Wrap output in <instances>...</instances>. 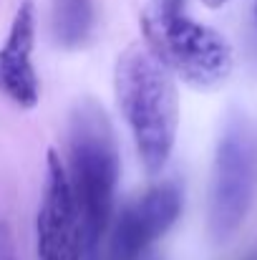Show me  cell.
Segmentation results:
<instances>
[{"mask_svg": "<svg viewBox=\"0 0 257 260\" xmlns=\"http://www.w3.org/2000/svg\"><path fill=\"white\" fill-rule=\"evenodd\" d=\"M181 189L164 182L129 202L108 228L111 260H144L181 215Z\"/></svg>", "mask_w": 257, "mask_h": 260, "instance_id": "obj_6", "label": "cell"}, {"mask_svg": "<svg viewBox=\"0 0 257 260\" xmlns=\"http://www.w3.org/2000/svg\"><path fill=\"white\" fill-rule=\"evenodd\" d=\"M33 48L35 5L23 0L0 46V96H5L18 109H35L41 101V79L33 63Z\"/></svg>", "mask_w": 257, "mask_h": 260, "instance_id": "obj_7", "label": "cell"}, {"mask_svg": "<svg viewBox=\"0 0 257 260\" xmlns=\"http://www.w3.org/2000/svg\"><path fill=\"white\" fill-rule=\"evenodd\" d=\"M207 8H222V5H227V3H232V0H202Z\"/></svg>", "mask_w": 257, "mask_h": 260, "instance_id": "obj_11", "label": "cell"}, {"mask_svg": "<svg viewBox=\"0 0 257 260\" xmlns=\"http://www.w3.org/2000/svg\"><path fill=\"white\" fill-rule=\"evenodd\" d=\"M159 3L171 8V10H181V5H184V0H159Z\"/></svg>", "mask_w": 257, "mask_h": 260, "instance_id": "obj_10", "label": "cell"}, {"mask_svg": "<svg viewBox=\"0 0 257 260\" xmlns=\"http://www.w3.org/2000/svg\"><path fill=\"white\" fill-rule=\"evenodd\" d=\"M38 260H84V222L81 210L66 172V162L56 149L46 154L43 197L35 215Z\"/></svg>", "mask_w": 257, "mask_h": 260, "instance_id": "obj_5", "label": "cell"}, {"mask_svg": "<svg viewBox=\"0 0 257 260\" xmlns=\"http://www.w3.org/2000/svg\"><path fill=\"white\" fill-rule=\"evenodd\" d=\"M53 23H56V36L63 46L68 48L81 46L88 38L93 23L91 0H56Z\"/></svg>", "mask_w": 257, "mask_h": 260, "instance_id": "obj_8", "label": "cell"}, {"mask_svg": "<svg viewBox=\"0 0 257 260\" xmlns=\"http://www.w3.org/2000/svg\"><path fill=\"white\" fill-rule=\"evenodd\" d=\"M255 20H257V5H255Z\"/></svg>", "mask_w": 257, "mask_h": 260, "instance_id": "obj_12", "label": "cell"}, {"mask_svg": "<svg viewBox=\"0 0 257 260\" xmlns=\"http://www.w3.org/2000/svg\"><path fill=\"white\" fill-rule=\"evenodd\" d=\"M257 172V142L245 114L227 116L212 162L207 228L214 243H227L237 235L252 207Z\"/></svg>", "mask_w": 257, "mask_h": 260, "instance_id": "obj_4", "label": "cell"}, {"mask_svg": "<svg viewBox=\"0 0 257 260\" xmlns=\"http://www.w3.org/2000/svg\"><path fill=\"white\" fill-rule=\"evenodd\" d=\"M0 260H18L13 230H10L8 222H0Z\"/></svg>", "mask_w": 257, "mask_h": 260, "instance_id": "obj_9", "label": "cell"}, {"mask_svg": "<svg viewBox=\"0 0 257 260\" xmlns=\"http://www.w3.org/2000/svg\"><path fill=\"white\" fill-rule=\"evenodd\" d=\"M139 25L144 46L189 86L207 91L230 79L235 53L219 30L184 15L181 10H171L159 0L144 8Z\"/></svg>", "mask_w": 257, "mask_h": 260, "instance_id": "obj_3", "label": "cell"}, {"mask_svg": "<svg viewBox=\"0 0 257 260\" xmlns=\"http://www.w3.org/2000/svg\"><path fill=\"white\" fill-rule=\"evenodd\" d=\"M66 172L81 210L86 243L84 260H98L101 245L108 238V228L116 215L121 165L111 121L91 99L79 101L71 114Z\"/></svg>", "mask_w": 257, "mask_h": 260, "instance_id": "obj_2", "label": "cell"}, {"mask_svg": "<svg viewBox=\"0 0 257 260\" xmlns=\"http://www.w3.org/2000/svg\"><path fill=\"white\" fill-rule=\"evenodd\" d=\"M114 93L146 174L164 172L179 132V93L169 69L146 48H126L114 66Z\"/></svg>", "mask_w": 257, "mask_h": 260, "instance_id": "obj_1", "label": "cell"}]
</instances>
